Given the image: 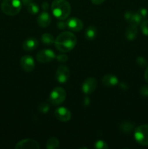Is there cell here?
<instances>
[{
  "instance_id": "6da1fadb",
  "label": "cell",
  "mask_w": 148,
  "mask_h": 149,
  "mask_svg": "<svg viewBox=\"0 0 148 149\" xmlns=\"http://www.w3.org/2000/svg\"><path fill=\"white\" fill-rule=\"evenodd\" d=\"M77 39L74 33L70 31H64L59 33L55 39V47L62 52H68L72 50L76 45Z\"/></svg>"
},
{
  "instance_id": "d6986e66",
  "label": "cell",
  "mask_w": 148,
  "mask_h": 149,
  "mask_svg": "<svg viewBox=\"0 0 148 149\" xmlns=\"http://www.w3.org/2000/svg\"><path fill=\"white\" fill-rule=\"evenodd\" d=\"M120 128L124 133H130L133 130V124L131 122H123L120 125Z\"/></svg>"
},
{
  "instance_id": "e575fe53",
  "label": "cell",
  "mask_w": 148,
  "mask_h": 149,
  "mask_svg": "<svg viewBox=\"0 0 148 149\" xmlns=\"http://www.w3.org/2000/svg\"><path fill=\"white\" fill-rule=\"evenodd\" d=\"M145 79L147 82L148 83V66L147 67L146 70H145Z\"/></svg>"
},
{
  "instance_id": "83f0119b",
  "label": "cell",
  "mask_w": 148,
  "mask_h": 149,
  "mask_svg": "<svg viewBox=\"0 0 148 149\" xmlns=\"http://www.w3.org/2000/svg\"><path fill=\"white\" fill-rule=\"evenodd\" d=\"M57 60L60 63H65L68 61V57L66 55H64V54H60V55H58L57 56H56Z\"/></svg>"
},
{
  "instance_id": "2e32d148",
  "label": "cell",
  "mask_w": 148,
  "mask_h": 149,
  "mask_svg": "<svg viewBox=\"0 0 148 149\" xmlns=\"http://www.w3.org/2000/svg\"><path fill=\"white\" fill-rule=\"evenodd\" d=\"M138 35V28L137 26L133 24H131L129 27L126 29L125 36L126 39L129 41L134 40Z\"/></svg>"
},
{
  "instance_id": "9c48e42d",
  "label": "cell",
  "mask_w": 148,
  "mask_h": 149,
  "mask_svg": "<svg viewBox=\"0 0 148 149\" xmlns=\"http://www.w3.org/2000/svg\"><path fill=\"white\" fill-rule=\"evenodd\" d=\"M15 148L16 149H39L40 148V146H39V144L38 143L37 141H36L35 140L27 138V139L19 141L16 144Z\"/></svg>"
},
{
  "instance_id": "cb8c5ba5",
  "label": "cell",
  "mask_w": 148,
  "mask_h": 149,
  "mask_svg": "<svg viewBox=\"0 0 148 149\" xmlns=\"http://www.w3.org/2000/svg\"><path fill=\"white\" fill-rule=\"evenodd\" d=\"M140 27L143 34L148 36V20H144L140 23Z\"/></svg>"
},
{
  "instance_id": "f546056e",
  "label": "cell",
  "mask_w": 148,
  "mask_h": 149,
  "mask_svg": "<svg viewBox=\"0 0 148 149\" xmlns=\"http://www.w3.org/2000/svg\"><path fill=\"white\" fill-rule=\"evenodd\" d=\"M57 28L59 29H65L67 27L66 22L63 21L62 20H59V21L57 24Z\"/></svg>"
},
{
  "instance_id": "d4e9b609",
  "label": "cell",
  "mask_w": 148,
  "mask_h": 149,
  "mask_svg": "<svg viewBox=\"0 0 148 149\" xmlns=\"http://www.w3.org/2000/svg\"><path fill=\"white\" fill-rule=\"evenodd\" d=\"M49 105L47 103H44V102H43V103H41L39 105V110L40 111L41 113H46V112L49 111Z\"/></svg>"
},
{
  "instance_id": "ba28073f",
  "label": "cell",
  "mask_w": 148,
  "mask_h": 149,
  "mask_svg": "<svg viewBox=\"0 0 148 149\" xmlns=\"http://www.w3.org/2000/svg\"><path fill=\"white\" fill-rule=\"evenodd\" d=\"M55 77L58 82L65 83L68 81L70 77L69 68L65 65H60L56 71Z\"/></svg>"
},
{
  "instance_id": "f1b7e54d",
  "label": "cell",
  "mask_w": 148,
  "mask_h": 149,
  "mask_svg": "<svg viewBox=\"0 0 148 149\" xmlns=\"http://www.w3.org/2000/svg\"><path fill=\"white\" fill-rule=\"evenodd\" d=\"M141 16H142V18H145L147 17V10L145 8H140L137 12Z\"/></svg>"
},
{
  "instance_id": "603a6c76",
  "label": "cell",
  "mask_w": 148,
  "mask_h": 149,
  "mask_svg": "<svg viewBox=\"0 0 148 149\" xmlns=\"http://www.w3.org/2000/svg\"><path fill=\"white\" fill-rule=\"evenodd\" d=\"M94 147H95V148H97V149H107L109 148L107 144L104 141H102V140L97 141V142L95 143Z\"/></svg>"
},
{
  "instance_id": "8992f818",
  "label": "cell",
  "mask_w": 148,
  "mask_h": 149,
  "mask_svg": "<svg viewBox=\"0 0 148 149\" xmlns=\"http://www.w3.org/2000/svg\"><path fill=\"white\" fill-rule=\"evenodd\" d=\"M55 58H56L55 53L49 49H41L39 51L36 55V59L39 62L41 63H49L53 61Z\"/></svg>"
},
{
  "instance_id": "484cf974",
  "label": "cell",
  "mask_w": 148,
  "mask_h": 149,
  "mask_svg": "<svg viewBox=\"0 0 148 149\" xmlns=\"http://www.w3.org/2000/svg\"><path fill=\"white\" fill-rule=\"evenodd\" d=\"M136 63H137L138 65H139L140 67H146L147 65V62L146 59L145 58L142 56H139V58H137L136 59Z\"/></svg>"
},
{
  "instance_id": "277c9868",
  "label": "cell",
  "mask_w": 148,
  "mask_h": 149,
  "mask_svg": "<svg viewBox=\"0 0 148 149\" xmlns=\"http://www.w3.org/2000/svg\"><path fill=\"white\" fill-rule=\"evenodd\" d=\"M134 138L142 146H148V125L137 127L134 130Z\"/></svg>"
},
{
  "instance_id": "8fae6325",
  "label": "cell",
  "mask_w": 148,
  "mask_h": 149,
  "mask_svg": "<svg viewBox=\"0 0 148 149\" xmlns=\"http://www.w3.org/2000/svg\"><path fill=\"white\" fill-rule=\"evenodd\" d=\"M55 116L60 122H68L71 118V113L65 107H59L55 111Z\"/></svg>"
},
{
  "instance_id": "4dcf8cb0",
  "label": "cell",
  "mask_w": 148,
  "mask_h": 149,
  "mask_svg": "<svg viewBox=\"0 0 148 149\" xmlns=\"http://www.w3.org/2000/svg\"><path fill=\"white\" fill-rule=\"evenodd\" d=\"M133 13H132V12H130V11L126 12V13L124 14L125 20H127L128 22H130L131 19L132 15H133Z\"/></svg>"
},
{
  "instance_id": "3957f363",
  "label": "cell",
  "mask_w": 148,
  "mask_h": 149,
  "mask_svg": "<svg viewBox=\"0 0 148 149\" xmlns=\"http://www.w3.org/2000/svg\"><path fill=\"white\" fill-rule=\"evenodd\" d=\"M21 7L20 0H3L1 5V11L9 16H15L18 14Z\"/></svg>"
},
{
  "instance_id": "9a60e30c",
  "label": "cell",
  "mask_w": 148,
  "mask_h": 149,
  "mask_svg": "<svg viewBox=\"0 0 148 149\" xmlns=\"http://www.w3.org/2000/svg\"><path fill=\"white\" fill-rule=\"evenodd\" d=\"M102 83L106 87H114L117 85L118 83V79L117 77H115L113 74H106L102 77Z\"/></svg>"
},
{
  "instance_id": "7a4b0ae2",
  "label": "cell",
  "mask_w": 148,
  "mask_h": 149,
  "mask_svg": "<svg viewBox=\"0 0 148 149\" xmlns=\"http://www.w3.org/2000/svg\"><path fill=\"white\" fill-rule=\"evenodd\" d=\"M52 14L58 20H64L69 16L71 7L66 0H54L51 5Z\"/></svg>"
},
{
  "instance_id": "1f68e13d",
  "label": "cell",
  "mask_w": 148,
  "mask_h": 149,
  "mask_svg": "<svg viewBox=\"0 0 148 149\" xmlns=\"http://www.w3.org/2000/svg\"><path fill=\"white\" fill-rule=\"evenodd\" d=\"M49 3L46 2V1H44V2H43V4H42V9H43L44 11H48V10H49Z\"/></svg>"
},
{
  "instance_id": "d6a6232c",
  "label": "cell",
  "mask_w": 148,
  "mask_h": 149,
  "mask_svg": "<svg viewBox=\"0 0 148 149\" xmlns=\"http://www.w3.org/2000/svg\"><path fill=\"white\" fill-rule=\"evenodd\" d=\"M105 0H91V2L93 3L95 5H99V4H101L102 3H103Z\"/></svg>"
},
{
  "instance_id": "4fadbf2b",
  "label": "cell",
  "mask_w": 148,
  "mask_h": 149,
  "mask_svg": "<svg viewBox=\"0 0 148 149\" xmlns=\"http://www.w3.org/2000/svg\"><path fill=\"white\" fill-rule=\"evenodd\" d=\"M51 21H52V18H51L49 13L46 11H44L37 17L38 25L41 28H46L47 26H49L51 23Z\"/></svg>"
},
{
  "instance_id": "7402d4cb",
  "label": "cell",
  "mask_w": 148,
  "mask_h": 149,
  "mask_svg": "<svg viewBox=\"0 0 148 149\" xmlns=\"http://www.w3.org/2000/svg\"><path fill=\"white\" fill-rule=\"evenodd\" d=\"M27 9L28 13L32 15L37 14L39 11V6H38V4L34 2H30L28 5H27Z\"/></svg>"
},
{
  "instance_id": "ac0fdd59",
  "label": "cell",
  "mask_w": 148,
  "mask_h": 149,
  "mask_svg": "<svg viewBox=\"0 0 148 149\" xmlns=\"http://www.w3.org/2000/svg\"><path fill=\"white\" fill-rule=\"evenodd\" d=\"M41 40L42 43L44 45L49 46V45H52V44H55V38L52 34H50V33H45L41 37Z\"/></svg>"
},
{
  "instance_id": "7c38bea8",
  "label": "cell",
  "mask_w": 148,
  "mask_h": 149,
  "mask_svg": "<svg viewBox=\"0 0 148 149\" xmlns=\"http://www.w3.org/2000/svg\"><path fill=\"white\" fill-rule=\"evenodd\" d=\"M66 24L68 29L75 32L80 31L81 30H82L83 27H84V23H83L82 20L77 17L69 18L66 21Z\"/></svg>"
},
{
  "instance_id": "5b68a950",
  "label": "cell",
  "mask_w": 148,
  "mask_h": 149,
  "mask_svg": "<svg viewBox=\"0 0 148 149\" xmlns=\"http://www.w3.org/2000/svg\"><path fill=\"white\" fill-rule=\"evenodd\" d=\"M66 98V92L62 87H55L49 95V102L54 106H58L63 103Z\"/></svg>"
},
{
  "instance_id": "5bb4252c",
  "label": "cell",
  "mask_w": 148,
  "mask_h": 149,
  "mask_svg": "<svg viewBox=\"0 0 148 149\" xmlns=\"http://www.w3.org/2000/svg\"><path fill=\"white\" fill-rule=\"evenodd\" d=\"M39 45V42L36 38H28L26 39L23 43V48L25 51H31L34 50Z\"/></svg>"
},
{
  "instance_id": "ffe728a7",
  "label": "cell",
  "mask_w": 148,
  "mask_h": 149,
  "mask_svg": "<svg viewBox=\"0 0 148 149\" xmlns=\"http://www.w3.org/2000/svg\"><path fill=\"white\" fill-rule=\"evenodd\" d=\"M59 146V142L58 139L55 137L50 138L48 139L46 142V148L48 149H55L57 148Z\"/></svg>"
},
{
  "instance_id": "44dd1931",
  "label": "cell",
  "mask_w": 148,
  "mask_h": 149,
  "mask_svg": "<svg viewBox=\"0 0 148 149\" xmlns=\"http://www.w3.org/2000/svg\"><path fill=\"white\" fill-rule=\"evenodd\" d=\"M142 19L143 18L142 17V16H141L138 13H133V15H132L131 19L129 23H131V24L138 26V25H139L142 22Z\"/></svg>"
},
{
  "instance_id": "30bf717a",
  "label": "cell",
  "mask_w": 148,
  "mask_h": 149,
  "mask_svg": "<svg viewBox=\"0 0 148 149\" xmlns=\"http://www.w3.org/2000/svg\"><path fill=\"white\" fill-rule=\"evenodd\" d=\"M20 66L26 72H31L35 68V62L30 55H24L20 59Z\"/></svg>"
},
{
  "instance_id": "4316f807",
  "label": "cell",
  "mask_w": 148,
  "mask_h": 149,
  "mask_svg": "<svg viewBox=\"0 0 148 149\" xmlns=\"http://www.w3.org/2000/svg\"><path fill=\"white\" fill-rule=\"evenodd\" d=\"M139 93L141 95L144 96V97H147L148 96V84H145L141 87L140 90H139Z\"/></svg>"
},
{
  "instance_id": "836d02e7",
  "label": "cell",
  "mask_w": 148,
  "mask_h": 149,
  "mask_svg": "<svg viewBox=\"0 0 148 149\" xmlns=\"http://www.w3.org/2000/svg\"><path fill=\"white\" fill-rule=\"evenodd\" d=\"M31 1L32 0H20V1H21L24 5H26V6L28 5L30 2H32Z\"/></svg>"
},
{
  "instance_id": "52a82bcc",
  "label": "cell",
  "mask_w": 148,
  "mask_h": 149,
  "mask_svg": "<svg viewBox=\"0 0 148 149\" xmlns=\"http://www.w3.org/2000/svg\"><path fill=\"white\" fill-rule=\"evenodd\" d=\"M97 87V81L94 77H89L82 84V91L84 94L89 95L94 93Z\"/></svg>"
},
{
  "instance_id": "e0dca14e",
  "label": "cell",
  "mask_w": 148,
  "mask_h": 149,
  "mask_svg": "<svg viewBox=\"0 0 148 149\" xmlns=\"http://www.w3.org/2000/svg\"><path fill=\"white\" fill-rule=\"evenodd\" d=\"M97 35V29H96L95 26H89L86 28L85 31V38L87 40L91 41L96 38Z\"/></svg>"
}]
</instances>
